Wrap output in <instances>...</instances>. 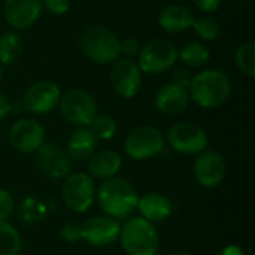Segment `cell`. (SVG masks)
Here are the masks:
<instances>
[{
	"label": "cell",
	"mask_w": 255,
	"mask_h": 255,
	"mask_svg": "<svg viewBox=\"0 0 255 255\" xmlns=\"http://www.w3.org/2000/svg\"><path fill=\"white\" fill-rule=\"evenodd\" d=\"M34 154L37 167L49 179L60 181L72 173V160L58 143L45 142Z\"/></svg>",
	"instance_id": "13"
},
{
	"label": "cell",
	"mask_w": 255,
	"mask_h": 255,
	"mask_svg": "<svg viewBox=\"0 0 255 255\" xmlns=\"http://www.w3.org/2000/svg\"><path fill=\"white\" fill-rule=\"evenodd\" d=\"M22 239L18 230L7 221H0V255H19Z\"/></svg>",
	"instance_id": "24"
},
{
	"label": "cell",
	"mask_w": 255,
	"mask_h": 255,
	"mask_svg": "<svg viewBox=\"0 0 255 255\" xmlns=\"http://www.w3.org/2000/svg\"><path fill=\"white\" fill-rule=\"evenodd\" d=\"M58 109L67 123L76 127H87L97 114V102L87 90L70 88L61 93Z\"/></svg>",
	"instance_id": "7"
},
{
	"label": "cell",
	"mask_w": 255,
	"mask_h": 255,
	"mask_svg": "<svg viewBox=\"0 0 255 255\" xmlns=\"http://www.w3.org/2000/svg\"><path fill=\"white\" fill-rule=\"evenodd\" d=\"M99 139L87 127H78L66 143V152L72 161H87L96 151H97Z\"/></svg>",
	"instance_id": "20"
},
{
	"label": "cell",
	"mask_w": 255,
	"mask_h": 255,
	"mask_svg": "<svg viewBox=\"0 0 255 255\" xmlns=\"http://www.w3.org/2000/svg\"><path fill=\"white\" fill-rule=\"evenodd\" d=\"M42 10V0H4L3 4L4 19L16 31L33 27L39 21Z\"/></svg>",
	"instance_id": "16"
},
{
	"label": "cell",
	"mask_w": 255,
	"mask_h": 255,
	"mask_svg": "<svg viewBox=\"0 0 255 255\" xmlns=\"http://www.w3.org/2000/svg\"><path fill=\"white\" fill-rule=\"evenodd\" d=\"M155 255H157V254H155Z\"/></svg>",
	"instance_id": "38"
},
{
	"label": "cell",
	"mask_w": 255,
	"mask_h": 255,
	"mask_svg": "<svg viewBox=\"0 0 255 255\" xmlns=\"http://www.w3.org/2000/svg\"><path fill=\"white\" fill-rule=\"evenodd\" d=\"M9 142L21 154H34L46 142L45 127L33 118L18 120L9 130Z\"/></svg>",
	"instance_id": "12"
},
{
	"label": "cell",
	"mask_w": 255,
	"mask_h": 255,
	"mask_svg": "<svg viewBox=\"0 0 255 255\" xmlns=\"http://www.w3.org/2000/svg\"><path fill=\"white\" fill-rule=\"evenodd\" d=\"M166 148L164 134L154 126H139L133 128L126 140V154L136 161H145L160 155Z\"/></svg>",
	"instance_id": "6"
},
{
	"label": "cell",
	"mask_w": 255,
	"mask_h": 255,
	"mask_svg": "<svg viewBox=\"0 0 255 255\" xmlns=\"http://www.w3.org/2000/svg\"><path fill=\"white\" fill-rule=\"evenodd\" d=\"M3 67H4V66H3V64L0 63V81L3 79V73H4V70H3Z\"/></svg>",
	"instance_id": "36"
},
{
	"label": "cell",
	"mask_w": 255,
	"mask_h": 255,
	"mask_svg": "<svg viewBox=\"0 0 255 255\" xmlns=\"http://www.w3.org/2000/svg\"><path fill=\"white\" fill-rule=\"evenodd\" d=\"M142 218L155 224L166 221L173 211L172 202L161 193H146L137 200V208Z\"/></svg>",
	"instance_id": "21"
},
{
	"label": "cell",
	"mask_w": 255,
	"mask_h": 255,
	"mask_svg": "<svg viewBox=\"0 0 255 255\" xmlns=\"http://www.w3.org/2000/svg\"><path fill=\"white\" fill-rule=\"evenodd\" d=\"M42 6L45 10L55 16H61L69 12L70 0H42Z\"/></svg>",
	"instance_id": "31"
},
{
	"label": "cell",
	"mask_w": 255,
	"mask_h": 255,
	"mask_svg": "<svg viewBox=\"0 0 255 255\" xmlns=\"http://www.w3.org/2000/svg\"><path fill=\"white\" fill-rule=\"evenodd\" d=\"M221 255H245L244 250L238 245H229L223 250Z\"/></svg>",
	"instance_id": "35"
},
{
	"label": "cell",
	"mask_w": 255,
	"mask_h": 255,
	"mask_svg": "<svg viewBox=\"0 0 255 255\" xmlns=\"http://www.w3.org/2000/svg\"><path fill=\"white\" fill-rule=\"evenodd\" d=\"M15 202L7 190L0 188V221H7L13 214Z\"/></svg>",
	"instance_id": "29"
},
{
	"label": "cell",
	"mask_w": 255,
	"mask_h": 255,
	"mask_svg": "<svg viewBox=\"0 0 255 255\" xmlns=\"http://www.w3.org/2000/svg\"><path fill=\"white\" fill-rule=\"evenodd\" d=\"M191 28L205 42H214V40H217L220 37V33H221L220 24L214 18H209V16L194 18Z\"/></svg>",
	"instance_id": "27"
},
{
	"label": "cell",
	"mask_w": 255,
	"mask_h": 255,
	"mask_svg": "<svg viewBox=\"0 0 255 255\" xmlns=\"http://www.w3.org/2000/svg\"><path fill=\"white\" fill-rule=\"evenodd\" d=\"M88 175L96 179H111L117 176V173L123 167V158L117 151L102 149L96 151L88 160Z\"/></svg>",
	"instance_id": "19"
},
{
	"label": "cell",
	"mask_w": 255,
	"mask_h": 255,
	"mask_svg": "<svg viewBox=\"0 0 255 255\" xmlns=\"http://www.w3.org/2000/svg\"><path fill=\"white\" fill-rule=\"evenodd\" d=\"M61 88L49 79H40L31 84L22 96V108L31 115H46L58 109Z\"/></svg>",
	"instance_id": "9"
},
{
	"label": "cell",
	"mask_w": 255,
	"mask_h": 255,
	"mask_svg": "<svg viewBox=\"0 0 255 255\" xmlns=\"http://www.w3.org/2000/svg\"><path fill=\"white\" fill-rule=\"evenodd\" d=\"M9 114H10V100L3 93H0V121L4 120Z\"/></svg>",
	"instance_id": "34"
},
{
	"label": "cell",
	"mask_w": 255,
	"mask_h": 255,
	"mask_svg": "<svg viewBox=\"0 0 255 255\" xmlns=\"http://www.w3.org/2000/svg\"><path fill=\"white\" fill-rule=\"evenodd\" d=\"M193 3L202 12H215L220 9L223 0H193Z\"/></svg>",
	"instance_id": "33"
},
{
	"label": "cell",
	"mask_w": 255,
	"mask_h": 255,
	"mask_svg": "<svg viewBox=\"0 0 255 255\" xmlns=\"http://www.w3.org/2000/svg\"><path fill=\"white\" fill-rule=\"evenodd\" d=\"M140 46L142 45L134 37H124L123 40H120V52L126 58H137Z\"/></svg>",
	"instance_id": "30"
},
{
	"label": "cell",
	"mask_w": 255,
	"mask_h": 255,
	"mask_svg": "<svg viewBox=\"0 0 255 255\" xmlns=\"http://www.w3.org/2000/svg\"><path fill=\"white\" fill-rule=\"evenodd\" d=\"M193 73L188 67H179L173 72L172 75V84L178 85V87H182V88H187L190 87L191 84V79H193Z\"/></svg>",
	"instance_id": "32"
},
{
	"label": "cell",
	"mask_w": 255,
	"mask_h": 255,
	"mask_svg": "<svg viewBox=\"0 0 255 255\" xmlns=\"http://www.w3.org/2000/svg\"><path fill=\"white\" fill-rule=\"evenodd\" d=\"M120 37L108 27L100 24L88 25L79 34L82 54L96 64H112L121 57Z\"/></svg>",
	"instance_id": "3"
},
{
	"label": "cell",
	"mask_w": 255,
	"mask_h": 255,
	"mask_svg": "<svg viewBox=\"0 0 255 255\" xmlns=\"http://www.w3.org/2000/svg\"><path fill=\"white\" fill-rule=\"evenodd\" d=\"M235 63L238 66V69L250 76H255V42L254 40H248L244 42L242 45H239V48L235 52Z\"/></svg>",
	"instance_id": "25"
},
{
	"label": "cell",
	"mask_w": 255,
	"mask_h": 255,
	"mask_svg": "<svg viewBox=\"0 0 255 255\" xmlns=\"http://www.w3.org/2000/svg\"><path fill=\"white\" fill-rule=\"evenodd\" d=\"M173 255H193V254H190V253H176V254H173Z\"/></svg>",
	"instance_id": "37"
},
{
	"label": "cell",
	"mask_w": 255,
	"mask_h": 255,
	"mask_svg": "<svg viewBox=\"0 0 255 255\" xmlns=\"http://www.w3.org/2000/svg\"><path fill=\"white\" fill-rule=\"evenodd\" d=\"M232 79L220 69H205L193 76L188 87L190 100L202 109H217L232 96Z\"/></svg>",
	"instance_id": "1"
},
{
	"label": "cell",
	"mask_w": 255,
	"mask_h": 255,
	"mask_svg": "<svg viewBox=\"0 0 255 255\" xmlns=\"http://www.w3.org/2000/svg\"><path fill=\"white\" fill-rule=\"evenodd\" d=\"M166 143L176 152L184 155H197L208 148V133L193 123L173 124L166 136Z\"/></svg>",
	"instance_id": "10"
},
{
	"label": "cell",
	"mask_w": 255,
	"mask_h": 255,
	"mask_svg": "<svg viewBox=\"0 0 255 255\" xmlns=\"http://www.w3.org/2000/svg\"><path fill=\"white\" fill-rule=\"evenodd\" d=\"M211 58V51L206 45L200 42H190L178 49V60L184 63L188 69H199L208 64Z\"/></svg>",
	"instance_id": "22"
},
{
	"label": "cell",
	"mask_w": 255,
	"mask_h": 255,
	"mask_svg": "<svg viewBox=\"0 0 255 255\" xmlns=\"http://www.w3.org/2000/svg\"><path fill=\"white\" fill-rule=\"evenodd\" d=\"M60 238L61 241H64L66 244H76L79 241H82V235H81V224L70 221L66 223L61 229H60Z\"/></svg>",
	"instance_id": "28"
},
{
	"label": "cell",
	"mask_w": 255,
	"mask_h": 255,
	"mask_svg": "<svg viewBox=\"0 0 255 255\" xmlns=\"http://www.w3.org/2000/svg\"><path fill=\"white\" fill-rule=\"evenodd\" d=\"M190 94L187 88L178 87L172 82L161 85L154 97V105L157 111L164 115H179L190 105Z\"/></svg>",
	"instance_id": "17"
},
{
	"label": "cell",
	"mask_w": 255,
	"mask_h": 255,
	"mask_svg": "<svg viewBox=\"0 0 255 255\" xmlns=\"http://www.w3.org/2000/svg\"><path fill=\"white\" fill-rule=\"evenodd\" d=\"M120 230H121L120 221L108 215L90 218L81 226L82 241L97 248L109 247L115 241H118Z\"/></svg>",
	"instance_id": "15"
},
{
	"label": "cell",
	"mask_w": 255,
	"mask_h": 255,
	"mask_svg": "<svg viewBox=\"0 0 255 255\" xmlns=\"http://www.w3.org/2000/svg\"><path fill=\"white\" fill-rule=\"evenodd\" d=\"M109 81L117 96L121 99H133L142 87V70L136 60L120 57L112 63Z\"/></svg>",
	"instance_id": "11"
},
{
	"label": "cell",
	"mask_w": 255,
	"mask_h": 255,
	"mask_svg": "<svg viewBox=\"0 0 255 255\" xmlns=\"http://www.w3.org/2000/svg\"><path fill=\"white\" fill-rule=\"evenodd\" d=\"M194 13L190 7L172 3L167 4L158 15V25L163 31L169 34H181L191 28L194 21Z\"/></svg>",
	"instance_id": "18"
},
{
	"label": "cell",
	"mask_w": 255,
	"mask_h": 255,
	"mask_svg": "<svg viewBox=\"0 0 255 255\" xmlns=\"http://www.w3.org/2000/svg\"><path fill=\"white\" fill-rule=\"evenodd\" d=\"M22 39L21 36L10 30V31H4L0 34V63L3 66H10L15 64L21 54H22Z\"/></svg>",
	"instance_id": "23"
},
{
	"label": "cell",
	"mask_w": 255,
	"mask_h": 255,
	"mask_svg": "<svg viewBox=\"0 0 255 255\" xmlns=\"http://www.w3.org/2000/svg\"><path fill=\"white\" fill-rule=\"evenodd\" d=\"M227 164L224 157L212 149H205L197 154L193 166L196 181L205 188H217L226 178Z\"/></svg>",
	"instance_id": "14"
},
{
	"label": "cell",
	"mask_w": 255,
	"mask_h": 255,
	"mask_svg": "<svg viewBox=\"0 0 255 255\" xmlns=\"http://www.w3.org/2000/svg\"><path fill=\"white\" fill-rule=\"evenodd\" d=\"M96 196L102 211L108 217L118 221L127 220L136 211L139 200L134 185L130 181L118 176L103 181Z\"/></svg>",
	"instance_id": "2"
},
{
	"label": "cell",
	"mask_w": 255,
	"mask_h": 255,
	"mask_svg": "<svg viewBox=\"0 0 255 255\" xmlns=\"http://www.w3.org/2000/svg\"><path fill=\"white\" fill-rule=\"evenodd\" d=\"M118 239L127 255H155L160 247L155 226L142 217L128 218L121 226Z\"/></svg>",
	"instance_id": "4"
},
{
	"label": "cell",
	"mask_w": 255,
	"mask_h": 255,
	"mask_svg": "<svg viewBox=\"0 0 255 255\" xmlns=\"http://www.w3.org/2000/svg\"><path fill=\"white\" fill-rule=\"evenodd\" d=\"M88 127L91 128V131L96 134L99 140H111L112 137H115L118 131L115 118L108 114H99V112L96 114V117L93 118Z\"/></svg>",
	"instance_id": "26"
},
{
	"label": "cell",
	"mask_w": 255,
	"mask_h": 255,
	"mask_svg": "<svg viewBox=\"0 0 255 255\" xmlns=\"http://www.w3.org/2000/svg\"><path fill=\"white\" fill-rule=\"evenodd\" d=\"M178 61L176 45L164 37H157L140 46L137 55V66L142 73L161 75L170 70Z\"/></svg>",
	"instance_id": "5"
},
{
	"label": "cell",
	"mask_w": 255,
	"mask_h": 255,
	"mask_svg": "<svg viewBox=\"0 0 255 255\" xmlns=\"http://www.w3.org/2000/svg\"><path fill=\"white\" fill-rule=\"evenodd\" d=\"M61 197L67 209L76 214L87 212L96 199V185L88 173L76 172L64 178Z\"/></svg>",
	"instance_id": "8"
}]
</instances>
